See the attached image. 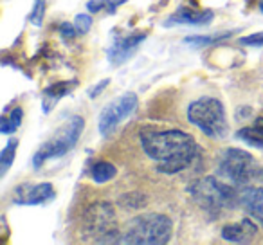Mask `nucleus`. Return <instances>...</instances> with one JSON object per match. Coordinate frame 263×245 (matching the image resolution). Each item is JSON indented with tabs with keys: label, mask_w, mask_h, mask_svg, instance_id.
<instances>
[{
	"label": "nucleus",
	"mask_w": 263,
	"mask_h": 245,
	"mask_svg": "<svg viewBox=\"0 0 263 245\" xmlns=\"http://www.w3.org/2000/svg\"><path fill=\"white\" fill-rule=\"evenodd\" d=\"M240 204L256 222L263 225V190L261 187H245L240 193Z\"/></svg>",
	"instance_id": "12"
},
{
	"label": "nucleus",
	"mask_w": 263,
	"mask_h": 245,
	"mask_svg": "<svg viewBox=\"0 0 263 245\" xmlns=\"http://www.w3.org/2000/svg\"><path fill=\"white\" fill-rule=\"evenodd\" d=\"M144 40H146V34L144 33H134V34H126V36L116 34L112 45L108 47V52H106L108 62L112 63V65H123V63L137 51V47H139Z\"/></svg>",
	"instance_id": "10"
},
{
	"label": "nucleus",
	"mask_w": 263,
	"mask_h": 245,
	"mask_svg": "<svg viewBox=\"0 0 263 245\" xmlns=\"http://www.w3.org/2000/svg\"><path fill=\"white\" fill-rule=\"evenodd\" d=\"M258 233V227L251 220H240L236 223H229L222 229V238L226 241H233V243H249Z\"/></svg>",
	"instance_id": "11"
},
{
	"label": "nucleus",
	"mask_w": 263,
	"mask_h": 245,
	"mask_svg": "<svg viewBox=\"0 0 263 245\" xmlns=\"http://www.w3.org/2000/svg\"><path fill=\"white\" fill-rule=\"evenodd\" d=\"M85 128V121L83 117L74 116L70 119H67V123L44 144L40 146V150L34 154L33 164L34 168H42L49 159L63 157L65 154H69L76 143L80 141V136Z\"/></svg>",
	"instance_id": "5"
},
{
	"label": "nucleus",
	"mask_w": 263,
	"mask_h": 245,
	"mask_svg": "<svg viewBox=\"0 0 263 245\" xmlns=\"http://www.w3.org/2000/svg\"><path fill=\"white\" fill-rule=\"evenodd\" d=\"M54 198V187L49 182L20 184L13 193V202L16 205H42Z\"/></svg>",
	"instance_id": "9"
},
{
	"label": "nucleus",
	"mask_w": 263,
	"mask_h": 245,
	"mask_svg": "<svg viewBox=\"0 0 263 245\" xmlns=\"http://www.w3.org/2000/svg\"><path fill=\"white\" fill-rule=\"evenodd\" d=\"M238 137L241 141H245L247 144H251V146L261 148L263 150V117H258L252 125L241 128L238 132Z\"/></svg>",
	"instance_id": "15"
},
{
	"label": "nucleus",
	"mask_w": 263,
	"mask_h": 245,
	"mask_svg": "<svg viewBox=\"0 0 263 245\" xmlns=\"http://www.w3.org/2000/svg\"><path fill=\"white\" fill-rule=\"evenodd\" d=\"M137 105H139V101H137V96L134 92H124L123 96L110 101L103 108L101 116H99L98 128L101 132V136L108 137L126 117H130L132 114L136 112Z\"/></svg>",
	"instance_id": "7"
},
{
	"label": "nucleus",
	"mask_w": 263,
	"mask_h": 245,
	"mask_svg": "<svg viewBox=\"0 0 263 245\" xmlns=\"http://www.w3.org/2000/svg\"><path fill=\"white\" fill-rule=\"evenodd\" d=\"M187 119L213 139H223L229 130L223 105L215 98H200L191 103L187 108Z\"/></svg>",
	"instance_id": "3"
},
{
	"label": "nucleus",
	"mask_w": 263,
	"mask_h": 245,
	"mask_svg": "<svg viewBox=\"0 0 263 245\" xmlns=\"http://www.w3.org/2000/svg\"><path fill=\"white\" fill-rule=\"evenodd\" d=\"M229 34L231 33L220 34V36H187V38H184V44L193 45V47H204V45L215 44V42L222 40V38H227Z\"/></svg>",
	"instance_id": "20"
},
{
	"label": "nucleus",
	"mask_w": 263,
	"mask_h": 245,
	"mask_svg": "<svg viewBox=\"0 0 263 245\" xmlns=\"http://www.w3.org/2000/svg\"><path fill=\"white\" fill-rule=\"evenodd\" d=\"M74 85H76V81H60V83H54L45 88L44 94H42V108H44V112H51L56 103L72 90Z\"/></svg>",
	"instance_id": "14"
},
{
	"label": "nucleus",
	"mask_w": 263,
	"mask_h": 245,
	"mask_svg": "<svg viewBox=\"0 0 263 245\" xmlns=\"http://www.w3.org/2000/svg\"><path fill=\"white\" fill-rule=\"evenodd\" d=\"M218 177L227 179L229 182L241 186L249 182L254 173V159L249 152L240 150V148H227L222 154L216 169Z\"/></svg>",
	"instance_id": "6"
},
{
	"label": "nucleus",
	"mask_w": 263,
	"mask_h": 245,
	"mask_svg": "<svg viewBox=\"0 0 263 245\" xmlns=\"http://www.w3.org/2000/svg\"><path fill=\"white\" fill-rule=\"evenodd\" d=\"M106 85H108V80H105V81H103V83H98V85H96V87L92 88V92H90L92 98H96V96L99 94V90H103V88H105Z\"/></svg>",
	"instance_id": "25"
},
{
	"label": "nucleus",
	"mask_w": 263,
	"mask_h": 245,
	"mask_svg": "<svg viewBox=\"0 0 263 245\" xmlns=\"http://www.w3.org/2000/svg\"><path fill=\"white\" fill-rule=\"evenodd\" d=\"M259 177H261V179H263V169H259Z\"/></svg>",
	"instance_id": "27"
},
{
	"label": "nucleus",
	"mask_w": 263,
	"mask_h": 245,
	"mask_svg": "<svg viewBox=\"0 0 263 245\" xmlns=\"http://www.w3.org/2000/svg\"><path fill=\"white\" fill-rule=\"evenodd\" d=\"M211 20H213V11H209V9L195 11V9L182 6L179 11L170 16L168 26L170 24H180V26H208Z\"/></svg>",
	"instance_id": "13"
},
{
	"label": "nucleus",
	"mask_w": 263,
	"mask_h": 245,
	"mask_svg": "<svg viewBox=\"0 0 263 245\" xmlns=\"http://www.w3.org/2000/svg\"><path fill=\"white\" fill-rule=\"evenodd\" d=\"M44 16H45V0H34V6L29 13L31 24L40 27L42 24H44Z\"/></svg>",
	"instance_id": "21"
},
{
	"label": "nucleus",
	"mask_w": 263,
	"mask_h": 245,
	"mask_svg": "<svg viewBox=\"0 0 263 245\" xmlns=\"http://www.w3.org/2000/svg\"><path fill=\"white\" fill-rule=\"evenodd\" d=\"M117 173V168L114 164H110V162H96L94 166H92L90 169V177L94 182L98 184H103V182H108V180H112L114 177H116Z\"/></svg>",
	"instance_id": "16"
},
{
	"label": "nucleus",
	"mask_w": 263,
	"mask_h": 245,
	"mask_svg": "<svg viewBox=\"0 0 263 245\" xmlns=\"http://www.w3.org/2000/svg\"><path fill=\"white\" fill-rule=\"evenodd\" d=\"M173 233V222L161 213H144L132 220L123 234V243H146L162 245L168 243Z\"/></svg>",
	"instance_id": "2"
},
{
	"label": "nucleus",
	"mask_w": 263,
	"mask_h": 245,
	"mask_svg": "<svg viewBox=\"0 0 263 245\" xmlns=\"http://www.w3.org/2000/svg\"><path fill=\"white\" fill-rule=\"evenodd\" d=\"M87 231L92 238L98 241H114L116 229V215L110 204H96L88 211L87 216Z\"/></svg>",
	"instance_id": "8"
},
{
	"label": "nucleus",
	"mask_w": 263,
	"mask_h": 245,
	"mask_svg": "<svg viewBox=\"0 0 263 245\" xmlns=\"http://www.w3.org/2000/svg\"><path fill=\"white\" fill-rule=\"evenodd\" d=\"M60 31H62V34L65 38H74L76 36V27H74V24H62V26H60Z\"/></svg>",
	"instance_id": "24"
},
{
	"label": "nucleus",
	"mask_w": 263,
	"mask_h": 245,
	"mask_svg": "<svg viewBox=\"0 0 263 245\" xmlns=\"http://www.w3.org/2000/svg\"><path fill=\"white\" fill-rule=\"evenodd\" d=\"M22 117H24L22 108H13L11 112H9V116H4L2 121H0V132L4 134V136L13 134L22 125Z\"/></svg>",
	"instance_id": "17"
},
{
	"label": "nucleus",
	"mask_w": 263,
	"mask_h": 245,
	"mask_svg": "<svg viewBox=\"0 0 263 245\" xmlns=\"http://www.w3.org/2000/svg\"><path fill=\"white\" fill-rule=\"evenodd\" d=\"M241 44L249 47H263V33H254L241 38Z\"/></svg>",
	"instance_id": "23"
},
{
	"label": "nucleus",
	"mask_w": 263,
	"mask_h": 245,
	"mask_svg": "<svg viewBox=\"0 0 263 245\" xmlns=\"http://www.w3.org/2000/svg\"><path fill=\"white\" fill-rule=\"evenodd\" d=\"M90 26H92V18L88 15H78L76 18H74V27H76V31L80 34H85L88 29H90Z\"/></svg>",
	"instance_id": "22"
},
{
	"label": "nucleus",
	"mask_w": 263,
	"mask_h": 245,
	"mask_svg": "<svg viewBox=\"0 0 263 245\" xmlns=\"http://www.w3.org/2000/svg\"><path fill=\"white\" fill-rule=\"evenodd\" d=\"M141 146L162 173L186 169L198 150L193 137L180 130H144L141 132Z\"/></svg>",
	"instance_id": "1"
},
{
	"label": "nucleus",
	"mask_w": 263,
	"mask_h": 245,
	"mask_svg": "<svg viewBox=\"0 0 263 245\" xmlns=\"http://www.w3.org/2000/svg\"><path fill=\"white\" fill-rule=\"evenodd\" d=\"M16 146H18V141L16 139H9L8 144L4 146V150L0 154V175H6L9 166L13 164L15 155H16Z\"/></svg>",
	"instance_id": "18"
},
{
	"label": "nucleus",
	"mask_w": 263,
	"mask_h": 245,
	"mask_svg": "<svg viewBox=\"0 0 263 245\" xmlns=\"http://www.w3.org/2000/svg\"><path fill=\"white\" fill-rule=\"evenodd\" d=\"M126 0H88L87 4V9L90 13H99V11H108V13H114L121 4H124Z\"/></svg>",
	"instance_id": "19"
},
{
	"label": "nucleus",
	"mask_w": 263,
	"mask_h": 245,
	"mask_svg": "<svg viewBox=\"0 0 263 245\" xmlns=\"http://www.w3.org/2000/svg\"><path fill=\"white\" fill-rule=\"evenodd\" d=\"M259 11L263 13V0H261V2H259Z\"/></svg>",
	"instance_id": "26"
},
{
	"label": "nucleus",
	"mask_w": 263,
	"mask_h": 245,
	"mask_svg": "<svg viewBox=\"0 0 263 245\" xmlns=\"http://www.w3.org/2000/svg\"><path fill=\"white\" fill-rule=\"evenodd\" d=\"M190 193L202 209L215 213V215L222 209L233 208L240 202V197H236L233 187L222 182L220 179H215V177H204V179L191 184Z\"/></svg>",
	"instance_id": "4"
}]
</instances>
